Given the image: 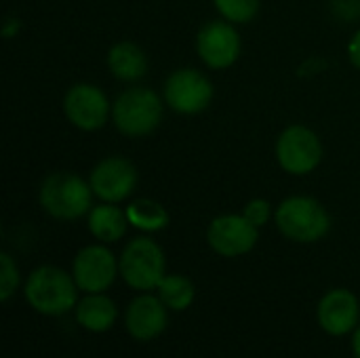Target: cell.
Returning <instances> with one entry per match:
<instances>
[{"instance_id": "cell-1", "label": "cell", "mask_w": 360, "mask_h": 358, "mask_svg": "<svg viewBox=\"0 0 360 358\" xmlns=\"http://www.w3.org/2000/svg\"><path fill=\"white\" fill-rule=\"evenodd\" d=\"M78 285L74 276L57 266L36 268L23 287L25 302L44 317H61L78 304Z\"/></svg>"}, {"instance_id": "cell-2", "label": "cell", "mask_w": 360, "mask_h": 358, "mask_svg": "<svg viewBox=\"0 0 360 358\" xmlns=\"http://www.w3.org/2000/svg\"><path fill=\"white\" fill-rule=\"evenodd\" d=\"M276 228L293 243H316L331 230L327 209L312 196H289L274 213Z\"/></svg>"}, {"instance_id": "cell-3", "label": "cell", "mask_w": 360, "mask_h": 358, "mask_svg": "<svg viewBox=\"0 0 360 358\" xmlns=\"http://www.w3.org/2000/svg\"><path fill=\"white\" fill-rule=\"evenodd\" d=\"M91 198H93L91 184L65 171H57L44 177L40 192H38V200L42 209L51 217L63 219V222H74V219H80L84 213H89Z\"/></svg>"}, {"instance_id": "cell-4", "label": "cell", "mask_w": 360, "mask_h": 358, "mask_svg": "<svg viewBox=\"0 0 360 358\" xmlns=\"http://www.w3.org/2000/svg\"><path fill=\"white\" fill-rule=\"evenodd\" d=\"M114 127L127 137H146L162 120V99L146 87L122 91L112 103Z\"/></svg>"}, {"instance_id": "cell-5", "label": "cell", "mask_w": 360, "mask_h": 358, "mask_svg": "<svg viewBox=\"0 0 360 358\" xmlns=\"http://www.w3.org/2000/svg\"><path fill=\"white\" fill-rule=\"evenodd\" d=\"M120 266V276L122 281L141 293H148L160 285V281L167 276V260L165 251L156 241L150 236H137L133 238L120 253L118 260Z\"/></svg>"}, {"instance_id": "cell-6", "label": "cell", "mask_w": 360, "mask_h": 358, "mask_svg": "<svg viewBox=\"0 0 360 358\" xmlns=\"http://www.w3.org/2000/svg\"><path fill=\"white\" fill-rule=\"evenodd\" d=\"M276 160L291 175H308L323 160V143L312 129L291 124L276 141Z\"/></svg>"}, {"instance_id": "cell-7", "label": "cell", "mask_w": 360, "mask_h": 358, "mask_svg": "<svg viewBox=\"0 0 360 358\" xmlns=\"http://www.w3.org/2000/svg\"><path fill=\"white\" fill-rule=\"evenodd\" d=\"M118 274V260L103 243L80 249L72 262V276L84 293H103L114 285Z\"/></svg>"}, {"instance_id": "cell-8", "label": "cell", "mask_w": 360, "mask_h": 358, "mask_svg": "<svg viewBox=\"0 0 360 358\" xmlns=\"http://www.w3.org/2000/svg\"><path fill=\"white\" fill-rule=\"evenodd\" d=\"M211 99V80L194 68H179L165 82V101L179 114H198L209 108Z\"/></svg>"}, {"instance_id": "cell-9", "label": "cell", "mask_w": 360, "mask_h": 358, "mask_svg": "<svg viewBox=\"0 0 360 358\" xmlns=\"http://www.w3.org/2000/svg\"><path fill=\"white\" fill-rule=\"evenodd\" d=\"M63 114L65 118L80 131H97L108 122L112 114V106L105 93L89 82H78L70 87L63 97Z\"/></svg>"}, {"instance_id": "cell-10", "label": "cell", "mask_w": 360, "mask_h": 358, "mask_svg": "<svg viewBox=\"0 0 360 358\" xmlns=\"http://www.w3.org/2000/svg\"><path fill=\"white\" fill-rule=\"evenodd\" d=\"M259 232L245 215H219L207 228L209 247L224 257H240L257 245Z\"/></svg>"}, {"instance_id": "cell-11", "label": "cell", "mask_w": 360, "mask_h": 358, "mask_svg": "<svg viewBox=\"0 0 360 358\" xmlns=\"http://www.w3.org/2000/svg\"><path fill=\"white\" fill-rule=\"evenodd\" d=\"M93 194L103 203H122L137 184V169L122 156H108L97 162L89 177Z\"/></svg>"}, {"instance_id": "cell-12", "label": "cell", "mask_w": 360, "mask_h": 358, "mask_svg": "<svg viewBox=\"0 0 360 358\" xmlns=\"http://www.w3.org/2000/svg\"><path fill=\"white\" fill-rule=\"evenodd\" d=\"M196 51L209 68L226 70L240 55V36L230 21H209L196 36Z\"/></svg>"}, {"instance_id": "cell-13", "label": "cell", "mask_w": 360, "mask_h": 358, "mask_svg": "<svg viewBox=\"0 0 360 358\" xmlns=\"http://www.w3.org/2000/svg\"><path fill=\"white\" fill-rule=\"evenodd\" d=\"M316 319L327 335L344 338L359 327L360 306L356 295L348 289H331L321 298Z\"/></svg>"}, {"instance_id": "cell-14", "label": "cell", "mask_w": 360, "mask_h": 358, "mask_svg": "<svg viewBox=\"0 0 360 358\" xmlns=\"http://www.w3.org/2000/svg\"><path fill=\"white\" fill-rule=\"evenodd\" d=\"M169 325V308L158 295L141 293L137 295L124 312V327L129 335L137 342H150L165 333Z\"/></svg>"}, {"instance_id": "cell-15", "label": "cell", "mask_w": 360, "mask_h": 358, "mask_svg": "<svg viewBox=\"0 0 360 358\" xmlns=\"http://www.w3.org/2000/svg\"><path fill=\"white\" fill-rule=\"evenodd\" d=\"M76 323L91 333H105L118 319L116 304L103 293H86L76 304Z\"/></svg>"}, {"instance_id": "cell-16", "label": "cell", "mask_w": 360, "mask_h": 358, "mask_svg": "<svg viewBox=\"0 0 360 358\" xmlns=\"http://www.w3.org/2000/svg\"><path fill=\"white\" fill-rule=\"evenodd\" d=\"M110 72L124 82H135L148 72V57L135 42H118L108 53Z\"/></svg>"}, {"instance_id": "cell-17", "label": "cell", "mask_w": 360, "mask_h": 358, "mask_svg": "<svg viewBox=\"0 0 360 358\" xmlns=\"http://www.w3.org/2000/svg\"><path fill=\"white\" fill-rule=\"evenodd\" d=\"M127 226V211L118 209L114 203H103L89 211V230L99 243H116L124 236Z\"/></svg>"}, {"instance_id": "cell-18", "label": "cell", "mask_w": 360, "mask_h": 358, "mask_svg": "<svg viewBox=\"0 0 360 358\" xmlns=\"http://www.w3.org/2000/svg\"><path fill=\"white\" fill-rule=\"evenodd\" d=\"M129 224L141 232H160L169 226L167 209L152 198H137L127 207Z\"/></svg>"}, {"instance_id": "cell-19", "label": "cell", "mask_w": 360, "mask_h": 358, "mask_svg": "<svg viewBox=\"0 0 360 358\" xmlns=\"http://www.w3.org/2000/svg\"><path fill=\"white\" fill-rule=\"evenodd\" d=\"M156 291H158V298L162 300V304L173 312H181V310L190 308L196 298L194 283L181 274H167L160 281V285L156 287Z\"/></svg>"}, {"instance_id": "cell-20", "label": "cell", "mask_w": 360, "mask_h": 358, "mask_svg": "<svg viewBox=\"0 0 360 358\" xmlns=\"http://www.w3.org/2000/svg\"><path fill=\"white\" fill-rule=\"evenodd\" d=\"M219 15L230 23H249L257 11L259 0H213Z\"/></svg>"}, {"instance_id": "cell-21", "label": "cell", "mask_w": 360, "mask_h": 358, "mask_svg": "<svg viewBox=\"0 0 360 358\" xmlns=\"http://www.w3.org/2000/svg\"><path fill=\"white\" fill-rule=\"evenodd\" d=\"M19 287V270L8 253L0 255V302H8Z\"/></svg>"}, {"instance_id": "cell-22", "label": "cell", "mask_w": 360, "mask_h": 358, "mask_svg": "<svg viewBox=\"0 0 360 358\" xmlns=\"http://www.w3.org/2000/svg\"><path fill=\"white\" fill-rule=\"evenodd\" d=\"M243 215H245L253 226L262 228V226H266V224H268V219H270V215H272V211H270V203H268V200H264V198H253V200H249V203H247V207H245Z\"/></svg>"}, {"instance_id": "cell-23", "label": "cell", "mask_w": 360, "mask_h": 358, "mask_svg": "<svg viewBox=\"0 0 360 358\" xmlns=\"http://www.w3.org/2000/svg\"><path fill=\"white\" fill-rule=\"evenodd\" d=\"M329 6H331L333 17L346 23L360 19V0H331Z\"/></svg>"}, {"instance_id": "cell-24", "label": "cell", "mask_w": 360, "mask_h": 358, "mask_svg": "<svg viewBox=\"0 0 360 358\" xmlns=\"http://www.w3.org/2000/svg\"><path fill=\"white\" fill-rule=\"evenodd\" d=\"M348 57H350L352 65L360 70V30L352 36V40L348 44Z\"/></svg>"}, {"instance_id": "cell-25", "label": "cell", "mask_w": 360, "mask_h": 358, "mask_svg": "<svg viewBox=\"0 0 360 358\" xmlns=\"http://www.w3.org/2000/svg\"><path fill=\"white\" fill-rule=\"evenodd\" d=\"M17 32H19V19L17 17H6L4 27H2L4 38H13V36H17Z\"/></svg>"}, {"instance_id": "cell-26", "label": "cell", "mask_w": 360, "mask_h": 358, "mask_svg": "<svg viewBox=\"0 0 360 358\" xmlns=\"http://www.w3.org/2000/svg\"><path fill=\"white\" fill-rule=\"evenodd\" d=\"M352 352H354V358H360V323L352 335Z\"/></svg>"}]
</instances>
